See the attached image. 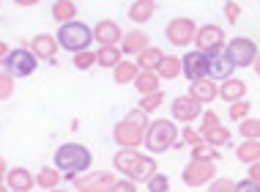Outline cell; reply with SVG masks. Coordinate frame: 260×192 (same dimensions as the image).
<instances>
[{
    "label": "cell",
    "instance_id": "obj_1",
    "mask_svg": "<svg viewBox=\"0 0 260 192\" xmlns=\"http://www.w3.org/2000/svg\"><path fill=\"white\" fill-rule=\"evenodd\" d=\"M151 121H148V113L145 110H132L126 113L123 121H118L115 129H112V140H115L121 148H137V146H145V132H148Z\"/></svg>",
    "mask_w": 260,
    "mask_h": 192
},
{
    "label": "cell",
    "instance_id": "obj_2",
    "mask_svg": "<svg viewBox=\"0 0 260 192\" xmlns=\"http://www.w3.org/2000/svg\"><path fill=\"white\" fill-rule=\"evenodd\" d=\"M55 168L60 170V173H69V176H80L90 170V162H93V156L90 151L82 143H63L58 151H55Z\"/></svg>",
    "mask_w": 260,
    "mask_h": 192
},
{
    "label": "cell",
    "instance_id": "obj_3",
    "mask_svg": "<svg viewBox=\"0 0 260 192\" xmlns=\"http://www.w3.org/2000/svg\"><path fill=\"white\" fill-rule=\"evenodd\" d=\"M178 143V129H175V121L170 118H156L151 121L148 132H145V148L151 154H161L167 148H173Z\"/></svg>",
    "mask_w": 260,
    "mask_h": 192
},
{
    "label": "cell",
    "instance_id": "obj_4",
    "mask_svg": "<svg viewBox=\"0 0 260 192\" xmlns=\"http://www.w3.org/2000/svg\"><path fill=\"white\" fill-rule=\"evenodd\" d=\"M90 41H93V28H88L80 19L60 25V31H58V44L63 49H69V52H82V49L90 47Z\"/></svg>",
    "mask_w": 260,
    "mask_h": 192
},
{
    "label": "cell",
    "instance_id": "obj_5",
    "mask_svg": "<svg viewBox=\"0 0 260 192\" xmlns=\"http://www.w3.org/2000/svg\"><path fill=\"white\" fill-rule=\"evenodd\" d=\"M3 63H6V72H9V74L14 77V80H22V77L36 74L39 58H36V52H33V49L19 47V49H11L9 58H6Z\"/></svg>",
    "mask_w": 260,
    "mask_h": 192
},
{
    "label": "cell",
    "instance_id": "obj_6",
    "mask_svg": "<svg viewBox=\"0 0 260 192\" xmlns=\"http://www.w3.org/2000/svg\"><path fill=\"white\" fill-rule=\"evenodd\" d=\"M224 52L230 55V61L236 63V69H247V66H255L260 47L247 36H236V39H230V44L224 47Z\"/></svg>",
    "mask_w": 260,
    "mask_h": 192
},
{
    "label": "cell",
    "instance_id": "obj_7",
    "mask_svg": "<svg viewBox=\"0 0 260 192\" xmlns=\"http://www.w3.org/2000/svg\"><path fill=\"white\" fill-rule=\"evenodd\" d=\"M186 187H203V184H211L216 179V162L211 159H189L184 173H181Z\"/></svg>",
    "mask_w": 260,
    "mask_h": 192
},
{
    "label": "cell",
    "instance_id": "obj_8",
    "mask_svg": "<svg viewBox=\"0 0 260 192\" xmlns=\"http://www.w3.org/2000/svg\"><path fill=\"white\" fill-rule=\"evenodd\" d=\"M165 36L173 47H189L194 41V36H198V25H194V19H189V17H175V19L167 22Z\"/></svg>",
    "mask_w": 260,
    "mask_h": 192
},
{
    "label": "cell",
    "instance_id": "obj_9",
    "mask_svg": "<svg viewBox=\"0 0 260 192\" xmlns=\"http://www.w3.org/2000/svg\"><path fill=\"white\" fill-rule=\"evenodd\" d=\"M194 44H198L200 52H208L211 58L219 55V52H224V47H228V44H224V31L219 25H203V28H198Z\"/></svg>",
    "mask_w": 260,
    "mask_h": 192
},
{
    "label": "cell",
    "instance_id": "obj_10",
    "mask_svg": "<svg viewBox=\"0 0 260 192\" xmlns=\"http://www.w3.org/2000/svg\"><path fill=\"white\" fill-rule=\"evenodd\" d=\"M170 113H173L175 121H181L184 126H189L192 121H198L203 116V104L194 96H189V94L186 96H175L173 104H170Z\"/></svg>",
    "mask_w": 260,
    "mask_h": 192
},
{
    "label": "cell",
    "instance_id": "obj_11",
    "mask_svg": "<svg viewBox=\"0 0 260 192\" xmlns=\"http://www.w3.org/2000/svg\"><path fill=\"white\" fill-rule=\"evenodd\" d=\"M181 61H184V77L186 80L198 83V80H206L208 77V69H211V55L208 52L194 49V52H186Z\"/></svg>",
    "mask_w": 260,
    "mask_h": 192
},
{
    "label": "cell",
    "instance_id": "obj_12",
    "mask_svg": "<svg viewBox=\"0 0 260 192\" xmlns=\"http://www.w3.org/2000/svg\"><path fill=\"white\" fill-rule=\"evenodd\" d=\"M77 189L85 192V189H102V192H110V187L115 184L118 179L110 173V170H96V173H88V176H72Z\"/></svg>",
    "mask_w": 260,
    "mask_h": 192
},
{
    "label": "cell",
    "instance_id": "obj_13",
    "mask_svg": "<svg viewBox=\"0 0 260 192\" xmlns=\"http://www.w3.org/2000/svg\"><path fill=\"white\" fill-rule=\"evenodd\" d=\"M126 33L121 31V25L112 19H99V25L93 28V39L99 41V47H118V41H123Z\"/></svg>",
    "mask_w": 260,
    "mask_h": 192
},
{
    "label": "cell",
    "instance_id": "obj_14",
    "mask_svg": "<svg viewBox=\"0 0 260 192\" xmlns=\"http://www.w3.org/2000/svg\"><path fill=\"white\" fill-rule=\"evenodd\" d=\"M145 154H140L137 148H121L115 156H112V168L118 170V173H123L126 179H132L135 176V170L140 168V162H143Z\"/></svg>",
    "mask_w": 260,
    "mask_h": 192
},
{
    "label": "cell",
    "instance_id": "obj_15",
    "mask_svg": "<svg viewBox=\"0 0 260 192\" xmlns=\"http://www.w3.org/2000/svg\"><path fill=\"white\" fill-rule=\"evenodd\" d=\"M6 187H9L11 192H30L33 187H39V184H36V179H33L30 170L11 168L9 173H6Z\"/></svg>",
    "mask_w": 260,
    "mask_h": 192
},
{
    "label": "cell",
    "instance_id": "obj_16",
    "mask_svg": "<svg viewBox=\"0 0 260 192\" xmlns=\"http://www.w3.org/2000/svg\"><path fill=\"white\" fill-rule=\"evenodd\" d=\"M233 72H236V63L230 61L228 52H219V55H214V58H211V69H208L211 80L224 83V80H230V77H233Z\"/></svg>",
    "mask_w": 260,
    "mask_h": 192
},
{
    "label": "cell",
    "instance_id": "obj_17",
    "mask_svg": "<svg viewBox=\"0 0 260 192\" xmlns=\"http://www.w3.org/2000/svg\"><path fill=\"white\" fill-rule=\"evenodd\" d=\"M58 39L50 36V33H39V36H33L30 41V49L36 52V58L39 61H52L55 58V52H58Z\"/></svg>",
    "mask_w": 260,
    "mask_h": 192
},
{
    "label": "cell",
    "instance_id": "obj_18",
    "mask_svg": "<svg viewBox=\"0 0 260 192\" xmlns=\"http://www.w3.org/2000/svg\"><path fill=\"white\" fill-rule=\"evenodd\" d=\"M189 96H194L200 104H211L214 99H219V85H216V80L206 77V80L192 83V88H189Z\"/></svg>",
    "mask_w": 260,
    "mask_h": 192
},
{
    "label": "cell",
    "instance_id": "obj_19",
    "mask_svg": "<svg viewBox=\"0 0 260 192\" xmlns=\"http://www.w3.org/2000/svg\"><path fill=\"white\" fill-rule=\"evenodd\" d=\"M244 96H247V83L238 80V77H230V80H224L219 85V99L222 102L236 104V102H241Z\"/></svg>",
    "mask_w": 260,
    "mask_h": 192
},
{
    "label": "cell",
    "instance_id": "obj_20",
    "mask_svg": "<svg viewBox=\"0 0 260 192\" xmlns=\"http://www.w3.org/2000/svg\"><path fill=\"white\" fill-rule=\"evenodd\" d=\"M148 47H151V39H148L145 31H129L123 36V41H121V49L126 55H140L143 49H148Z\"/></svg>",
    "mask_w": 260,
    "mask_h": 192
},
{
    "label": "cell",
    "instance_id": "obj_21",
    "mask_svg": "<svg viewBox=\"0 0 260 192\" xmlns=\"http://www.w3.org/2000/svg\"><path fill=\"white\" fill-rule=\"evenodd\" d=\"M137 74H140V66L135 61H121L115 69H112V80H115L118 85H135Z\"/></svg>",
    "mask_w": 260,
    "mask_h": 192
},
{
    "label": "cell",
    "instance_id": "obj_22",
    "mask_svg": "<svg viewBox=\"0 0 260 192\" xmlns=\"http://www.w3.org/2000/svg\"><path fill=\"white\" fill-rule=\"evenodd\" d=\"M156 74L161 77V80H175V77L184 74V61L175 58V55H165L161 63L156 66Z\"/></svg>",
    "mask_w": 260,
    "mask_h": 192
},
{
    "label": "cell",
    "instance_id": "obj_23",
    "mask_svg": "<svg viewBox=\"0 0 260 192\" xmlns=\"http://www.w3.org/2000/svg\"><path fill=\"white\" fill-rule=\"evenodd\" d=\"M153 11H156V3H153V0H135V3L129 6V19L137 25H143L153 17Z\"/></svg>",
    "mask_w": 260,
    "mask_h": 192
},
{
    "label": "cell",
    "instance_id": "obj_24",
    "mask_svg": "<svg viewBox=\"0 0 260 192\" xmlns=\"http://www.w3.org/2000/svg\"><path fill=\"white\" fill-rule=\"evenodd\" d=\"M159 83H161V77L156 72H143V69H140V74L135 80V88L140 91V96H148V94H156L159 91Z\"/></svg>",
    "mask_w": 260,
    "mask_h": 192
},
{
    "label": "cell",
    "instance_id": "obj_25",
    "mask_svg": "<svg viewBox=\"0 0 260 192\" xmlns=\"http://www.w3.org/2000/svg\"><path fill=\"white\" fill-rule=\"evenodd\" d=\"M161 58H165V52L161 49H156V47H148V49H143V52L137 55V66L143 69V72H156V66L161 63Z\"/></svg>",
    "mask_w": 260,
    "mask_h": 192
},
{
    "label": "cell",
    "instance_id": "obj_26",
    "mask_svg": "<svg viewBox=\"0 0 260 192\" xmlns=\"http://www.w3.org/2000/svg\"><path fill=\"white\" fill-rule=\"evenodd\" d=\"M236 156H238V162H244V165L257 162L260 159V140H244V143H238Z\"/></svg>",
    "mask_w": 260,
    "mask_h": 192
},
{
    "label": "cell",
    "instance_id": "obj_27",
    "mask_svg": "<svg viewBox=\"0 0 260 192\" xmlns=\"http://www.w3.org/2000/svg\"><path fill=\"white\" fill-rule=\"evenodd\" d=\"M121 61H123V52L118 47H99V52H96V63L104 69H115Z\"/></svg>",
    "mask_w": 260,
    "mask_h": 192
},
{
    "label": "cell",
    "instance_id": "obj_28",
    "mask_svg": "<svg viewBox=\"0 0 260 192\" xmlns=\"http://www.w3.org/2000/svg\"><path fill=\"white\" fill-rule=\"evenodd\" d=\"M36 184H39L41 189H58V184H60V170L55 168V165L41 168L39 176H36Z\"/></svg>",
    "mask_w": 260,
    "mask_h": 192
},
{
    "label": "cell",
    "instance_id": "obj_29",
    "mask_svg": "<svg viewBox=\"0 0 260 192\" xmlns=\"http://www.w3.org/2000/svg\"><path fill=\"white\" fill-rule=\"evenodd\" d=\"M52 17L58 19L60 25L72 22V19H77V6L72 3V0H55V6H52Z\"/></svg>",
    "mask_w": 260,
    "mask_h": 192
},
{
    "label": "cell",
    "instance_id": "obj_30",
    "mask_svg": "<svg viewBox=\"0 0 260 192\" xmlns=\"http://www.w3.org/2000/svg\"><path fill=\"white\" fill-rule=\"evenodd\" d=\"M203 134V140H206V143L208 146H216V148H219V146H224V143H230V138H233V134H230V129H228V126H214V129H208V132H200Z\"/></svg>",
    "mask_w": 260,
    "mask_h": 192
},
{
    "label": "cell",
    "instance_id": "obj_31",
    "mask_svg": "<svg viewBox=\"0 0 260 192\" xmlns=\"http://www.w3.org/2000/svg\"><path fill=\"white\" fill-rule=\"evenodd\" d=\"M153 176H156V159H153V156H143V162H140V168L135 170L132 181H143V184H148Z\"/></svg>",
    "mask_w": 260,
    "mask_h": 192
},
{
    "label": "cell",
    "instance_id": "obj_32",
    "mask_svg": "<svg viewBox=\"0 0 260 192\" xmlns=\"http://www.w3.org/2000/svg\"><path fill=\"white\" fill-rule=\"evenodd\" d=\"M238 132L244 140H260V118H244Z\"/></svg>",
    "mask_w": 260,
    "mask_h": 192
},
{
    "label": "cell",
    "instance_id": "obj_33",
    "mask_svg": "<svg viewBox=\"0 0 260 192\" xmlns=\"http://www.w3.org/2000/svg\"><path fill=\"white\" fill-rule=\"evenodd\" d=\"M192 159H211V162H216V159H219V151H216V146L200 143V146L192 148Z\"/></svg>",
    "mask_w": 260,
    "mask_h": 192
},
{
    "label": "cell",
    "instance_id": "obj_34",
    "mask_svg": "<svg viewBox=\"0 0 260 192\" xmlns=\"http://www.w3.org/2000/svg\"><path fill=\"white\" fill-rule=\"evenodd\" d=\"M161 102H165V94H161V91H156V94H148V96H140V110L153 113V110H159Z\"/></svg>",
    "mask_w": 260,
    "mask_h": 192
},
{
    "label": "cell",
    "instance_id": "obj_35",
    "mask_svg": "<svg viewBox=\"0 0 260 192\" xmlns=\"http://www.w3.org/2000/svg\"><path fill=\"white\" fill-rule=\"evenodd\" d=\"M228 107H230V121H244V118H249V113H252L247 99H241V102H236V104H228Z\"/></svg>",
    "mask_w": 260,
    "mask_h": 192
},
{
    "label": "cell",
    "instance_id": "obj_36",
    "mask_svg": "<svg viewBox=\"0 0 260 192\" xmlns=\"http://www.w3.org/2000/svg\"><path fill=\"white\" fill-rule=\"evenodd\" d=\"M93 63H96V52H88V49H82V52H74V66L80 69V72H88Z\"/></svg>",
    "mask_w": 260,
    "mask_h": 192
},
{
    "label": "cell",
    "instance_id": "obj_37",
    "mask_svg": "<svg viewBox=\"0 0 260 192\" xmlns=\"http://www.w3.org/2000/svg\"><path fill=\"white\" fill-rule=\"evenodd\" d=\"M14 96V77L9 72H0V102Z\"/></svg>",
    "mask_w": 260,
    "mask_h": 192
},
{
    "label": "cell",
    "instance_id": "obj_38",
    "mask_svg": "<svg viewBox=\"0 0 260 192\" xmlns=\"http://www.w3.org/2000/svg\"><path fill=\"white\" fill-rule=\"evenodd\" d=\"M167 189H170V179H167L165 173H156L148 181V192H167Z\"/></svg>",
    "mask_w": 260,
    "mask_h": 192
},
{
    "label": "cell",
    "instance_id": "obj_39",
    "mask_svg": "<svg viewBox=\"0 0 260 192\" xmlns=\"http://www.w3.org/2000/svg\"><path fill=\"white\" fill-rule=\"evenodd\" d=\"M208 192H236V181L233 179H214L208 184Z\"/></svg>",
    "mask_w": 260,
    "mask_h": 192
},
{
    "label": "cell",
    "instance_id": "obj_40",
    "mask_svg": "<svg viewBox=\"0 0 260 192\" xmlns=\"http://www.w3.org/2000/svg\"><path fill=\"white\" fill-rule=\"evenodd\" d=\"M222 121H219V116H216L214 110H208V113H203L200 116V132H208V129H214V126H219Z\"/></svg>",
    "mask_w": 260,
    "mask_h": 192
},
{
    "label": "cell",
    "instance_id": "obj_41",
    "mask_svg": "<svg viewBox=\"0 0 260 192\" xmlns=\"http://www.w3.org/2000/svg\"><path fill=\"white\" fill-rule=\"evenodd\" d=\"M181 140H184L186 146H200V143H206V140H203V134L200 132H194V129H189V126H184V132H181Z\"/></svg>",
    "mask_w": 260,
    "mask_h": 192
},
{
    "label": "cell",
    "instance_id": "obj_42",
    "mask_svg": "<svg viewBox=\"0 0 260 192\" xmlns=\"http://www.w3.org/2000/svg\"><path fill=\"white\" fill-rule=\"evenodd\" d=\"M110 192H137V181H132V179H121V181L112 184Z\"/></svg>",
    "mask_w": 260,
    "mask_h": 192
},
{
    "label": "cell",
    "instance_id": "obj_43",
    "mask_svg": "<svg viewBox=\"0 0 260 192\" xmlns=\"http://www.w3.org/2000/svg\"><path fill=\"white\" fill-rule=\"evenodd\" d=\"M236 192H260V184L252 181L249 176H247L244 181H236Z\"/></svg>",
    "mask_w": 260,
    "mask_h": 192
},
{
    "label": "cell",
    "instance_id": "obj_44",
    "mask_svg": "<svg viewBox=\"0 0 260 192\" xmlns=\"http://www.w3.org/2000/svg\"><path fill=\"white\" fill-rule=\"evenodd\" d=\"M224 17H228L230 22H236V19H238V3H236V0H228V3H224Z\"/></svg>",
    "mask_w": 260,
    "mask_h": 192
},
{
    "label": "cell",
    "instance_id": "obj_45",
    "mask_svg": "<svg viewBox=\"0 0 260 192\" xmlns=\"http://www.w3.org/2000/svg\"><path fill=\"white\" fill-rule=\"evenodd\" d=\"M249 179L260 184V159H257V162H252V165H249Z\"/></svg>",
    "mask_w": 260,
    "mask_h": 192
},
{
    "label": "cell",
    "instance_id": "obj_46",
    "mask_svg": "<svg viewBox=\"0 0 260 192\" xmlns=\"http://www.w3.org/2000/svg\"><path fill=\"white\" fill-rule=\"evenodd\" d=\"M6 173H9V165H6V159L0 156V184L6 181Z\"/></svg>",
    "mask_w": 260,
    "mask_h": 192
},
{
    "label": "cell",
    "instance_id": "obj_47",
    "mask_svg": "<svg viewBox=\"0 0 260 192\" xmlns=\"http://www.w3.org/2000/svg\"><path fill=\"white\" fill-rule=\"evenodd\" d=\"M9 52H11L9 44H6V41H0V61H6V58H9Z\"/></svg>",
    "mask_w": 260,
    "mask_h": 192
},
{
    "label": "cell",
    "instance_id": "obj_48",
    "mask_svg": "<svg viewBox=\"0 0 260 192\" xmlns=\"http://www.w3.org/2000/svg\"><path fill=\"white\" fill-rule=\"evenodd\" d=\"M14 3H17V6H36L39 0H14Z\"/></svg>",
    "mask_w": 260,
    "mask_h": 192
},
{
    "label": "cell",
    "instance_id": "obj_49",
    "mask_svg": "<svg viewBox=\"0 0 260 192\" xmlns=\"http://www.w3.org/2000/svg\"><path fill=\"white\" fill-rule=\"evenodd\" d=\"M255 72H257V77H260V55H257V61H255Z\"/></svg>",
    "mask_w": 260,
    "mask_h": 192
},
{
    "label": "cell",
    "instance_id": "obj_50",
    "mask_svg": "<svg viewBox=\"0 0 260 192\" xmlns=\"http://www.w3.org/2000/svg\"><path fill=\"white\" fill-rule=\"evenodd\" d=\"M0 192H11L9 187H6V184H0Z\"/></svg>",
    "mask_w": 260,
    "mask_h": 192
},
{
    "label": "cell",
    "instance_id": "obj_51",
    "mask_svg": "<svg viewBox=\"0 0 260 192\" xmlns=\"http://www.w3.org/2000/svg\"><path fill=\"white\" fill-rule=\"evenodd\" d=\"M47 192H66V189H47Z\"/></svg>",
    "mask_w": 260,
    "mask_h": 192
},
{
    "label": "cell",
    "instance_id": "obj_52",
    "mask_svg": "<svg viewBox=\"0 0 260 192\" xmlns=\"http://www.w3.org/2000/svg\"><path fill=\"white\" fill-rule=\"evenodd\" d=\"M85 192H102V189H85Z\"/></svg>",
    "mask_w": 260,
    "mask_h": 192
}]
</instances>
